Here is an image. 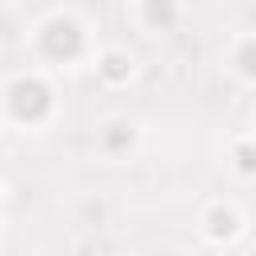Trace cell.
Wrapping results in <instances>:
<instances>
[{"label": "cell", "mask_w": 256, "mask_h": 256, "mask_svg": "<svg viewBox=\"0 0 256 256\" xmlns=\"http://www.w3.org/2000/svg\"><path fill=\"white\" fill-rule=\"evenodd\" d=\"M144 12H148V28H172L180 16V4L176 0H144Z\"/></svg>", "instance_id": "obj_3"}, {"label": "cell", "mask_w": 256, "mask_h": 256, "mask_svg": "<svg viewBox=\"0 0 256 256\" xmlns=\"http://www.w3.org/2000/svg\"><path fill=\"white\" fill-rule=\"evenodd\" d=\"M4 104H8V112L16 120L36 124V120H44L52 112V88L40 76H16L8 84V92H4Z\"/></svg>", "instance_id": "obj_1"}, {"label": "cell", "mask_w": 256, "mask_h": 256, "mask_svg": "<svg viewBox=\"0 0 256 256\" xmlns=\"http://www.w3.org/2000/svg\"><path fill=\"white\" fill-rule=\"evenodd\" d=\"M96 72H100L108 84H120V80H128V76H132V56H128V52H120V48H108V52H100Z\"/></svg>", "instance_id": "obj_2"}]
</instances>
